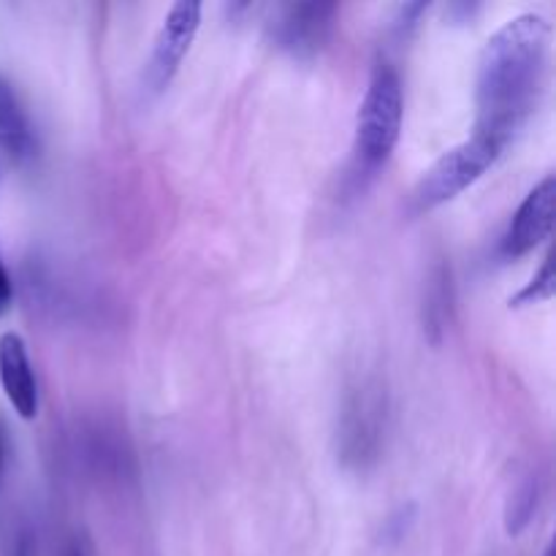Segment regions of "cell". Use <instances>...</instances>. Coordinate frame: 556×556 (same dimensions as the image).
<instances>
[{
  "label": "cell",
  "mask_w": 556,
  "mask_h": 556,
  "mask_svg": "<svg viewBox=\"0 0 556 556\" xmlns=\"http://www.w3.org/2000/svg\"><path fill=\"white\" fill-rule=\"evenodd\" d=\"M552 22L538 11L510 16L483 43L476 79V130L503 147L514 141L546 92Z\"/></svg>",
  "instance_id": "6da1fadb"
},
{
  "label": "cell",
  "mask_w": 556,
  "mask_h": 556,
  "mask_svg": "<svg viewBox=\"0 0 556 556\" xmlns=\"http://www.w3.org/2000/svg\"><path fill=\"white\" fill-rule=\"evenodd\" d=\"M58 556H92V541L85 532H74L71 538H65L63 548Z\"/></svg>",
  "instance_id": "9a60e30c"
},
{
  "label": "cell",
  "mask_w": 556,
  "mask_h": 556,
  "mask_svg": "<svg viewBox=\"0 0 556 556\" xmlns=\"http://www.w3.org/2000/svg\"><path fill=\"white\" fill-rule=\"evenodd\" d=\"M201 14H204V9L195 0H179V3H174L168 9L155 41H152L150 60H147L144 79H141L144 92L155 96V92L166 90L168 81L174 79L177 68L182 65L195 33H199Z\"/></svg>",
  "instance_id": "8992f818"
},
{
  "label": "cell",
  "mask_w": 556,
  "mask_h": 556,
  "mask_svg": "<svg viewBox=\"0 0 556 556\" xmlns=\"http://www.w3.org/2000/svg\"><path fill=\"white\" fill-rule=\"evenodd\" d=\"M3 462H5V443H3V432H0V472H3Z\"/></svg>",
  "instance_id": "e0dca14e"
},
{
  "label": "cell",
  "mask_w": 556,
  "mask_h": 556,
  "mask_svg": "<svg viewBox=\"0 0 556 556\" xmlns=\"http://www.w3.org/2000/svg\"><path fill=\"white\" fill-rule=\"evenodd\" d=\"M402 117H405V96H402L400 74L391 63H378L356 112V134H353L356 174L369 177L389 161L400 141Z\"/></svg>",
  "instance_id": "7a4b0ae2"
},
{
  "label": "cell",
  "mask_w": 556,
  "mask_h": 556,
  "mask_svg": "<svg viewBox=\"0 0 556 556\" xmlns=\"http://www.w3.org/2000/svg\"><path fill=\"white\" fill-rule=\"evenodd\" d=\"M538 505H541V481L527 476L519 486L510 494L508 505H505V530L508 535H521L535 519Z\"/></svg>",
  "instance_id": "30bf717a"
},
{
  "label": "cell",
  "mask_w": 556,
  "mask_h": 556,
  "mask_svg": "<svg viewBox=\"0 0 556 556\" xmlns=\"http://www.w3.org/2000/svg\"><path fill=\"white\" fill-rule=\"evenodd\" d=\"M389 432V394L378 380H362L348 391L337 429V454L351 470H367L380 459Z\"/></svg>",
  "instance_id": "277c9868"
},
{
  "label": "cell",
  "mask_w": 556,
  "mask_h": 556,
  "mask_svg": "<svg viewBox=\"0 0 556 556\" xmlns=\"http://www.w3.org/2000/svg\"><path fill=\"white\" fill-rule=\"evenodd\" d=\"M413 519H416V505H400V508L383 521V541L400 543L402 538L407 535V530L413 527Z\"/></svg>",
  "instance_id": "4fadbf2b"
},
{
  "label": "cell",
  "mask_w": 556,
  "mask_h": 556,
  "mask_svg": "<svg viewBox=\"0 0 556 556\" xmlns=\"http://www.w3.org/2000/svg\"><path fill=\"white\" fill-rule=\"evenodd\" d=\"M5 556H36V538L30 530H16L11 538Z\"/></svg>",
  "instance_id": "5bb4252c"
},
{
  "label": "cell",
  "mask_w": 556,
  "mask_h": 556,
  "mask_svg": "<svg viewBox=\"0 0 556 556\" xmlns=\"http://www.w3.org/2000/svg\"><path fill=\"white\" fill-rule=\"evenodd\" d=\"M0 386L20 418L30 421L38 416V380L25 340L16 331L0 337Z\"/></svg>",
  "instance_id": "ba28073f"
},
{
  "label": "cell",
  "mask_w": 556,
  "mask_h": 556,
  "mask_svg": "<svg viewBox=\"0 0 556 556\" xmlns=\"http://www.w3.org/2000/svg\"><path fill=\"white\" fill-rule=\"evenodd\" d=\"M554 296V264H552V255H546L541 264V269L532 275V280L521 288L516 296H510L508 307L510 309H519L527 307V304H541L548 302Z\"/></svg>",
  "instance_id": "8fae6325"
},
{
  "label": "cell",
  "mask_w": 556,
  "mask_h": 556,
  "mask_svg": "<svg viewBox=\"0 0 556 556\" xmlns=\"http://www.w3.org/2000/svg\"><path fill=\"white\" fill-rule=\"evenodd\" d=\"M11 299H14V286H11L9 269H5L3 255H0V315L11 307Z\"/></svg>",
  "instance_id": "2e32d148"
},
{
  "label": "cell",
  "mask_w": 556,
  "mask_h": 556,
  "mask_svg": "<svg viewBox=\"0 0 556 556\" xmlns=\"http://www.w3.org/2000/svg\"><path fill=\"white\" fill-rule=\"evenodd\" d=\"M0 150L16 163L33 161L38 152V136L30 114L5 76H0Z\"/></svg>",
  "instance_id": "9c48e42d"
},
{
  "label": "cell",
  "mask_w": 556,
  "mask_h": 556,
  "mask_svg": "<svg viewBox=\"0 0 556 556\" xmlns=\"http://www.w3.org/2000/svg\"><path fill=\"white\" fill-rule=\"evenodd\" d=\"M543 556H554V543H548L546 552H543Z\"/></svg>",
  "instance_id": "ac0fdd59"
},
{
  "label": "cell",
  "mask_w": 556,
  "mask_h": 556,
  "mask_svg": "<svg viewBox=\"0 0 556 556\" xmlns=\"http://www.w3.org/2000/svg\"><path fill=\"white\" fill-rule=\"evenodd\" d=\"M554 199H556V177L546 174L525 201L519 204L516 215L510 217L508 231L503 233V255L505 258H521L532 253L543 239H548L554 228Z\"/></svg>",
  "instance_id": "52a82bcc"
},
{
  "label": "cell",
  "mask_w": 556,
  "mask_h": 556,
  "mask_svg": "<svg viewBox=\"0 0 556 556\" xmlns=\"http://www.w3.org/2000/svg\"><path fill=\"white\" fill-rule=\"evenodd\" d=\"M451 275L445 266H440L434 275L432 288L427 293V320L429 329H443L445 318H448V302H451Z\"/></svg>",
  "instance_id": "7c38bea8"
},
{
  "label": "cell",
  "mask_w": 556,
  "mask_h": 556,
  "mask_svg": "<svg viewBox=\"0 0 556 556\" xmlns=\"http://www.w3.org/2000/svg\"><path fill=\"white\" fill-rule=\"evenodd\" d=\"M503 150L505 147L500 141H494L492 136L472 130L470 139L459 141L451 150H445L424 172L416 190H413V210L429 212L434 206L445 204V201L456 199L459 193H465L470 185H476L497 163Z\"/></svg>",
  "instance_id": "3957f363"
},
{
  "label": "cell",
  "mask_w": 556,
  "mask_h": 556,
  "mask_svg": "<svg viewBox=\"0 0 556 556\" xmlns=\"http://www.w3.org/2000/svg\"><path fill=\"white\" fill-rule=\"evenodd\" d=\"M334 3H286L275 5L269 22H266V36L296 60H309L320 54V49L329 43L334 30Z\"/></svg>",
  "instance_id": "5b68a950"
}]
</instances>
